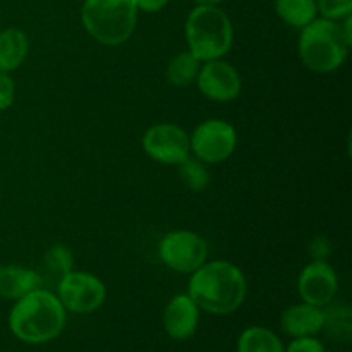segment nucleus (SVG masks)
<instances>
[{"label":"nucleus","instance_id":"f257e3e1","mask_svg":"<svg viewBox=\"0 0 352 352\" xmlns=\"http://www.w3.org/2000/svg\"><path fill=\"white\" fill-rule=\"evenodd\" d=\"M188 294L199 311L217 316L232 315L246 301V275L227 260H206L189 275Z\"/></svg>","mask_w":352,"mask_h":352},{"label":"nucleus","instance_id":"f03ea898","mask_svg":"<svg viewBox=\"0 0 352 352\" xmlns=\"http://www.w3.org/2000/svg\"><path fill=\"white\" fill-rule=\"evenodd\" d=\"M7 323L21 342L47 344L64 332L67 311L55 292L40 287L14 301Z\"/></svg>","mask_w":352,"mask_h":352},{"label":"nucleus","instance_id":"7ed1b4c3","mask_svg":"<svg viewBox=\"0 0 352 352\" xmlns=\"http://www.w3.org/2000/svg\"><path fill=\"white\" fill-rule=\"evenodd\" d=\"M352 41L346 36L340 21L316 17L301 30L298 54L313 72L329 74L346 64Z\"/></svg>","mask_w":352,"mask_h":352},{"label":"nucleus","instance_id":"20e7f679","mask_svg":"<svg viewBox=\"0 0 352 352\" xmlns=\"http://www.w3.org/2000/svg\"><path fill=\"white\" fill-rule=\"evenodd\" d=\"M188 50L201 62L223 58L234 43V26L219 6H196L184 24Z\"/></svg>","mask_w":352,"mask_h":352},{"label":"nucleus","instance_id":"39448f33","mask_svg":"<svg viewBox=\"0 0 352 352\" xmlns=\"http://www.w3.org/2000/svg\"><path fill=\"white\" fill-rule=\"evenodd\" d=\"M138 12L134 0H85L81 23L95 41L107 47H119L133 36Z\"/></svg>","mask_w":352,"mask_h":352},{"label":"nucleus","instance_id":"423d86ee","mask_svg":"<svg viewBox=\"0 0 352 352\" xmlns=\"http://www.w3.org/2000/svg\"><path fill=\"white\" fill-rule=\"evenodd\" d=\"M191 155L206 165L229 160L237 148V131L223 119H206L189 134Z\"/></svg>","mask_w":352,"mask_h":352},{"label":"nucleus","instance_id":"0eeeda50","mask_svg":"<svg viewBox=\"0 0 352 352\" xmlns=\"http://www.w3.org/2000/svg\"><path fill=\"white\" fill-rule=\"evenodd\" d=\"M158 256L172 272L191 275L208 260V244L195 230H172L158 243Z\"/></svg>","mask_w":352,"mask_h":352},{"label":"nucleus","instance_id":"6e6552de","mask_svg":"<svg viewBox=\"0 0 352 352\" xmlns=\"http://www.w3.org/2000/svg\"><path fill=\"white\" fill-rule=\"evenodd\" d=\"M55 296L67 313L86 315L102 308L107 287L96 275L72 270L55 284Z\"/></svg>","mask_w":352,"mask_h":352},{"label":"nucleus","instance_id":"1a4fd4ad","mask_svg":"<svg viewBox=\"0 0 352 352\" xmlns=\"http://www.w3.org/2000/svg\"><path fill=\"white\" fill-rule=\"evenodd\" d=\"M143 151L162 165H174L191 157V146H189V134L181 126L172 122L153 124L144 131L141 138Z\"/></svg>","mask_w":352,"mask_h":352},{"label":"nucleus","instance_id":"9d476101","mask_svg":"<svg viewBox=\"0 0 352 352\" xmlns=\"http://www.w3.org/2000/svg\"><path fill=\"white\" fill-rule=\"evenodd\" d=\"M196 86L205 98L217 103H227L241 95L243 78L230 62L215 58L203 62L196 78Z\"/></svg>","mask_w":352,"mask_h":352},{"label":"nucleus","instance_id":"9b49d317","mask_svg":"<svg viewBox=\"0 0 352 352\" xmlns=\"http://www.w3.org/2000/svg\"><path fill=\"white\" fill-rule=\"evenodd\" d=\"M298 292L309 305L325 308L339 292V277L327 260H311L298 277Z\"/></svg>","mask_w":352,"mask_h":352},{"label":"nucleus","instance_id":"f8f14e48","mask_svg":"<svg viewBox=\"0 0 352 352\" xmlns=\"http://www.w3.org/2000/svg\"><path fill=\"white\" fill-rule=\"evenodd\" d=\"M164 329L172 340L191 339L199 325V308L189 294H175L164 309Z\"/></svg>","mask_w":352,"mask_h":352},{"label":"nucleus","instance_id":"ddd939ff","mask_svg":"<svg viewBox=\"0 0 352 352\" xmlns=\"http://www.w3.org/2000/svg\"><path fill=\"white\" fill-rule=\"evenodd\" d=\"M280 329L292 339L316 337L323 329V308L305 301L289 306L280 316Z\"/></svg>","mask_w":352,"mask_h":352},{"label":"nucleus","instance_id":"4468645a","mask_svg":"<svg viewBox=\"0 0 352 352\" xmlns=\"http://www.w3.org/2000/svg\"><path fill=\"white\" fill-rule=\"evenodd\" d=\"M43 287L40 272L21 265H2L0 267V299L17 301L34 289Z\"/></svg>","mask_w":352,"mask_h":352},{"label":"nucleus","instance_id":"2eb2a0df","mask_svg":"<svg viewBox=\"0 0 352 352\" xmlns=\"http://www.w3.org/2000/svg\"><path fill=\"white\" fill-rule=\"evenodd\" d=\"M30 52L28 34L19 28L0 31V72H14L23 65Z\"/></svg>","mask_w":352,"mask_h":352},{"label":"nucleus","instance_id":"dca6fc26","mask_svg":"<svg viewBox=\"0 0 352 352\" xmlns=\"http://www.w3.org/2000/svg\"><path fill=\"white\" fill-rule=\"evenodd\" d=\"M201 64L203 62L189 50L179 52L168 60L165 78H167L168 85L175 86V88H186V86L196 82Z\"/></svg>","mask_w":352,"mask_h":352},{"label":"nucleus","instance_id":"f3484780","mask_svg":"<svg viewBox=\"0 0 352 352\" xmlns=\"http://www.w3.org/2000/svg\"><path fill=\"white\" fill-rule=\"evenodd\" d=\"M336 342H349L352 337V311L346 305H327L323 308V329Z\"/></svg>","mask_w":352,"mask_h":352},{"label":"nucleus","instance_id":"a211bd4d","mask_svg":"<svg viewBox=\"0 0 352 352\" xmlns=\"http://www.w3.org/2000/svg\"><path fill=\"white\" fill-rule=\"evenodd\" d=\"M275 12L284 23L298 30L318 17L316 0H275Z\"/></svg>","mask_w":352,"mask_h":352},{"label":"nucleus","instance_id":"6ab92c4d","mask_svg":"<svg viewBox=\"0 0 352 352\" xmlns=\"http://www.w3.org/2000/svg\"><path fill=\"white\" fill-rule=\"evenodd\" d=\"M284 344L267 327H250L237 339V352H284Z\"/></svg>","mask_w":352,"mask_h":352},{"label":"nucleus","instance_id":"aec40b11","mask_svg":"<svg viewBox=\"0 0 352 352\" xmlns=\"http://www.w3.org/2000/svg\"><path fill=\"white\" fill-rule=\"evenodd\" d=\"M72 270H74V254L65 244L57 243L48 248L43 256V272H40L43 285L48 277L54 278L55 284H57L64 275H67Z\"/></svg>","mask_w":352,"mask_h":352},{"label":"nucleus","instance_id":"412c9836","mask_svg":"<svg viewBox=\"0 0 352 352\" xmlns=\"http://www.w3.org/2000/svg\"><path fill=\"white\" fill-rule=\"evenodd\" d=\"M179 177L182 184L192 192H201L208 188L210 184V170L206 164L195 157H188L182 164L177 165Z\"/></svg>","mask_w":352,"mask_h":352},{"label":"nucleus","instance_id":"4be33fe9","mask_svg":"<svg viewBox=\"0 0 352 352\" xmlns=\"http://www.w3.org/2000/svg\"><path fill=\"white\" fill-rule=\"evenodd\" d=\"M316 9L325 19L342 21L352 16V0H316Z\"/></svg>","mask_w":352,"mask_h":352},{"label":"nucleus","instance_id":"5701e85b","mask_svg":"<svg viewBox=\"0 0 352 352\" xmlns=\"http://www.w3.org/2000/svg\"><path fill=\"white\" fill-rule=\"evenodd\" d=\"M16 100V82L9 72H0V110H9Z\"/></svg>","mask_w":352,"mask_h":352},{"label":"nucleus","instance_id":"b1692460","mask_svg":"<svg viewBox=\"0 0 352 352\" xmlns=\"http://www.w3.org/2000/svg\"><path fill=\"white\" fill-rule=\"evenodd\" d=\"M284 352H327L322 340L316 337H299L292 339V342L285 347Z\"/></svg>","mask_w":352,"mask_h":352},{"label":"nucleus","instance_id":"393cba45","mask_svg":"<svg viewBox=\"0 0 352 352\" xmlns=\"http://www.w3.org/2000/svg\"><path fill=\"white\" fill-rule=\"evenodd\" d=\"M134 3H136L138 10H141V12L155 14L160 12L167 6L168 0H134Z\"/></svg>","mask_w":352,"mask_h":352},{"label":"nucleus","instance_id":"a878e982","mask_svg":"<svg viewBox=\"0 0 352 352\" xmlns=\"http://www.w3.org/2000/svg\"><path fill=\"white\" fill-rule=\"evenodd\" d=\"M329 254H330V244L325 237H320V239L313 241L311 244L313 260H327Z\"/></svg>","mask_w":352,"mask_h":352},{"label":"nucleus","instance_id":"bb28decb","mask_svg":"<svg viewBox=\"0 0 352 352\" xmlns=\"http://www.w3.org/2000/svg\"><path fill=\"white\" fill-rule=\"evenodd\" d=\"M192 2H195L196 6H219L223 0H192Z\"/></svg>","mask_w":352,"mask_h":352}]
</instances>
